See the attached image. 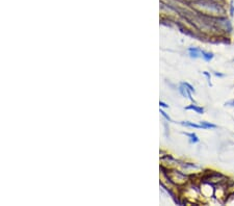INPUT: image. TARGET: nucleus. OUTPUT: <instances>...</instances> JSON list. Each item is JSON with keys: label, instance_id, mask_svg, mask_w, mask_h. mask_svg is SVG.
<instances>
[{"label": "nucleus", "instance_id": "9", "mask_svg": "<svg viewBox=\"0 0 234 206\" xmlns=\"http://www.w3.org/2000/svg\"><path fill=\"white\" fill-rule=\"evenodd\" d=\"M181 83L183 84V86H184L185 87H186V89H188V90H190V92H191V93H193V94H195V93H196V90H195V87H194L193 86H191L190 83L186 82V81H182Z\"/></svg>", "mask_w": 234, "mask_h": 206}, {"label": "nucleus", "instance_id": "6", "mask_svg": "<svg viewBox=\"0 0 234 206\" xmlns=\"http://www.w3.org/2000/svg\"><path fill=\"white\" fill-rule=\"evenodd\" d=\"M201 57H202L205 61H207V63H209L210 61L213 60L214 54L212 53V52H210V51L202 50V51H201Z\"/></svg>", "mask_w": 234, "mask_h": 206}, {"label": "nucleus", "instance_id": "4", "mask_svg": "<svg viewBox=\"0 0 234 206\" xmlns=\"http://www.w3.org/2000/svg\"><path fill=\"white\" fill-rule=\"evenodd\" d=\"M188 51V55L191 57V58H199L201 57V51H202V49L198 48V47H190L187 49Z\"/></svg>", "mask_w": 234, "mask_h": 206}, {"label": "nucleus", "instance_id": "5", "mask_svg": "<svg viewBox=\"0 0 234 206\" xmlns=\"http://www.w3.org/2000/svg\"><path fill=\"white\" fill-rule=\"evenodd\" d=\"M182 126L185 127H190V128H195V129H202V126L200 125V123H194V122H190V121H181L179 122Z\"/></svg>", "mask_w": 234, "mask_h": 206}, {"label": "nucleus", "instance_id": "3", "mask_svg": "<svg viewBox=\"0 0 234 206\" xmlns=\"http://www.w3.org/2000/svg\"><path fill=\"white\" fill-rule=\"evenodd\" d=\"M185 109H186V110H194V112H196L197 114H203L204 113H205V109H204V107L198 105L197 103H191V104H190V105H187L186 107H185Z\"/></svg>", "mask_w": 234, "mask_h": 206}, {"label": "nucleus", "instance_id": "10", "mask_svg": "<svg viewBox=\"0 0 234 206\" xmlns=\"http://www.w3.org/2000/svg\"><path fill=\"white\" fill-rule=\"evenodd\" d=\"M202 74L206 77V80H207V82H208V86H210V87L212 86V83H211V74L209 73V72L204 71V72H202Z\"/></svg>", "mask_w": 234, "mask_h": 206}, {"label": "nucleus", "instance_id": "8", "mask_svg": "<svg viewBox=\"0 0 234 206\" xmlns=\"http://www.w3.org/2000/svg\"><path fill=\"white\" fill-rule=\"evenodd\" d=\"M200 125L202 126V129H216L217 126L216 124L207 122V121H200Z\"/></svg>", "mask_w": 234, "mask_h": 206}, {"label": "nucleus", "instance_id": "13", "mask_svg": "<svg viewBox=\"0 0 234 206\" xmlns=\"http://www.w3.org/2000/svg\"><path fill=\"white\" fill-rule=\"evenodd\" d=\"M225 106H230V107H234V99L230 100V101H227L225 102Z\"/></svg>", "mask_w": 234, "mask_h": 206}, {"label": "nucleus", "instance_id": "7", "mask_svg": "<svg viewBox=\"0 0 234 206\" xmlns=\"http://www.w3.org/2000/svg\"><path fill=\"white\" fill-rule=\"evenodd\" d=\"M183 135H186L188 139H190V144H197L200 142V139L198 137V135L196 133L191 132V133H188V132H183Z\"/></svg>", "mask_w": 234, "mask_h": 206}, {"label": "nucleus", "instance_id": "14", "mask_svg": "<svg viewBox=\"0 0 234 206\" xmlns=\"http://www.w3.org/2000/svg\"><path fill=\"white\" fill-rule=\"evenodd\" d=\"M159 106H160L161 108H169V105L167 103H164V101H159Z\"/></svg>", "mask_w": 234, "mask_h": 206}, {"label": "nucleus", "instance_id": "1", "mask_svg": "<svg viewBox=\"0 0 234 206\" xmlns=\"http://www.w3.org/2000/svg\"><path fill=\"white\" fill-rule=\"evenodd\" d=\"M188 5L197 14L220 17L227 16L225 0H190Z\"/></svg>", "mask_w": 234, "mask_h": 206}, {"label": "nucleus", "instance_id": "16", "mask_svg": "<svg viewBox=\"0 0 234 206\" xmlns=\"http://www.w3.org/2000/svg\"></svg>", "mask_w": 234, "mask_h": 206}, {"label": "nucleus", "instance_id": "15", "mask_svg": "<svg viewBox=\"0 0 234 206\" xmlns=\"http://www.w3.org/2000/svg\"><path fill=\"white\" fill-rule=\"evenodd\" d=\"M213 75L216 77H225V74L220 73V72H213Z\"/></svg>", "mask_w": 234, "mask_h": 206}, {"label": "nucleus", "instance_id": "2", "mask_svg": "<svg viewBox=\"0 0 234 206\" xmlns=\"http://www.w3.org/2000/svg\"><path fill=\"white\" fill-rule=\"evenodd\" d=\"M178 91H179V93L181 94V96L182 97H184V98H187L188 100H190L191 101V103H197L196 101H195V99L193 97H191V92L188 90V89H186L183 84L182 83H180L179 84V87H178Z\"/></svg>", "mask_w": 234, "mask_h": 206}, {"label": "nucleus", "instance_id": "12", "mask_svg": "<svg viewBox=\"0 0 234 206\" xmlns=\"http://www.w3.org/2000/svg\"><path fill=\"white\" fill-rule=\"evenodd\" d=\"M159 112H160V114H161V116H162V117H164V119H165V120H167V121H169V122H172V119H171V117H170V116H169V114H168L167 113H165V112H164V109H162V108H161V107H160V109H159Z\"/></svg>", "mask_w": 234, "mask_h": 206}, {"label": "nucleus", "instance_id": "11", "mask_svg": "<svg viewBox=\"0 0 234 206\" xmlns=\"http://www.w3.org/2000/svg\"><path fill=\"white\" fill-rule=\"evenodd\" d=\"M228 12L230 16H234V1H230L229 2V5H228Z\"/></svg>", "mask_w": 234, "mask_h": 206}]
</instances>
